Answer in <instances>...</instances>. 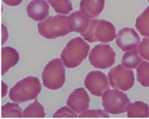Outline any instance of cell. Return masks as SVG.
Listing matches in <instances>:
<instances>
[{"instance_id": "ba28073f", "label": "cell", "mask_w": 149, "mask_h": 119, "mask_svg": "<svg viewBox=\"0 0 149 119\" xmlns=\"http://www.w3.org/2000/svg\"><path fill=\"white\" fill-rule=\"evenodd\" d=\"M88 59L95 68L107 69L115 63L116 54L110 45L100 43L90 51Z\"/></svg>"}, {"instance_id": "5b68a950", "label": "cell", "mask_w": 149, "mask_h": 119, "mask_svg": "<svg viewBox=\"0 0 149 119\" xmlns=\"http://www.w3.org/2000/svg\"><path fill=\"white\" fill-rule=\"evenodd\" d=\"M42 84L50 90H58L65 84V67L63 60L56 58L44 67L42 73Z\"/></svg>"}, {"instance_id": "ac0fdd59", "label": "cell", "mask_w": 149, "mask_h": 119, "mask_svg": "<svg viewBox=\"0 0 149 119\" xmlns=\"http://www.w3.org/2000/svg\"><path fill=\"white\" fill-rule=\"evenodd\" d=\"M135 26L141 35L149 37V7L137 17Z\"/></svg>"}, {"instance_id": "2e32d148", "label": "cell", "mask_w": 149, "mask_h": 119, "mask_svg": "<svg viewBox=\"0 0 149 119\" xmlns=\"http://www.w3.org/2000/svg\"><path fill=\"white\" fill-rule=\"evenodd\" d=\"M128 118H149V106L143 102L131 103L127 109Z\"/></svg>"}, {"instance_id": "d6986e66", "label": "cell", "mask_w": 149, "mask_h": 119, "mask_svg": "<svg viewBox=\"0 0 149 119\" xmlns=\"http://www.w3.org/2000/svg\"><path fill=\"white\" fill-rule=\"evenodd\" d=\"M44 108L38 101L34 100L33 103L29 104L23 112V118H44Z\"/></svg>"}, {"instance_id": "30bf717a", "label": "cell", "mask_w": 149, "mask_h": 119, "mask_svg": "<svg viewBox=\"0 0 149 119\" xmlns=\"http://www.w3.org/2000/svg\"><path fill=\"white\" fill-rule=\"evenodd\" d=\"M140 42V36L136 30L131 28H124L119 30L116 37V43L118 47L124 52L137 49Z\"/></svg>"}, {"instance_id": "8992f818", "label": "cell", "mask_w": 149, "mask_h": 119, "mask_svg": "<svg viewBox=\"0 0 149 119\" xmlns=\"http://www.w3.org/2000/svg\"><path fill=\"white\" fill-rule=\"evenodd\" d=\"M102 107L108 113L121 114L127 111L131 102L126 93L118 89H109L102 95Z\"/></svg>"}, {"instance_id": "7402d4cb", "label": "cell", "mask_w": 149, "mask_h": 119, "mask_svg": "<svg viewBox=\"0 0 149 119\" xmlns=\"http://www.w3.org/2000/svg\"><path fill=\"white\" fill-rule=\"evenodd\" d=\"M18 103H7L2 107V118H22L23 112Z\"/></svg>"}, {"instance_id": "4316f807", "label": "cell", "mask_w": 149, "mask_h": 119, "mask_svg": "<svg viewBox=\"0 0 149 119\" xmlns=\"http://www.w3.org/2000/svg\"><path fill=\"white\" fill-rule=\"evenodd\" d=\"M148 3H149V0H148Z\"/></svg>"}, {"instance_id": "484cf974", "label": "cell", "mask_w": 149, "mask_h": 119, "mask_svg": "<svg viewBox=\"0 0 149 119\" xmlns=\"http://www.w3.org/2000/svg\"><path fill=\"white\" fill-rule=\"evenodd\" d=\"M3 2L7 5L14 7L19 5L23 2V0H3Z\"/></svg>"}, {"instance_id": "277c9868", "label": "cell", "mask_w": 149, "mask_h": 119, "mask_svg": "<svg viewBox=\"0 0 149 119\" xmlns=\"http://www.w3.org/2000/svg\"><path fill=\"white\" fill-rule=\"evenodd\" d=\"M89 42H112L116 38V29L113 24L103 19H93L87 30L80 33Z\"/></svg>"}, {"instance_id": "7c38bea8", "label": "cell", "mask_w": 149, "mask_h": 119, "mask_svg": "<svg viewBox=\"0 0 149 119\" xmlns=\"http://www.w3.org/2000/svg\"><path fill=\"white\" fill-rule=\"evenodd\" d=\"M49 5L45 0H33L27 7L28 16L34 21H42L48 15Z\"/></svg>"}, {"instance_id": "9c48e42d", "label": "cell", "mask_w": 149, "mask_h": 119, "mask_svg": "<svg viewBox=\"0 0 149 119\" xmlns=\"http://www.w3.org/2000/svg\"><path fill=\"white\" fill-rule=\"evenodd\" d=\"M84 85L90 93L97 97H102L110 89L107 76L100 71L90 72L85 77Z\"/></svg>"}, {"instance_id": "8fae6325", "label": "cell", "mask_w": 149, "mask_h": 119, "mask_svg": "<svg viewBox=\"0 0 149 119\" xmlns=\"http://www.w3.org/2000/svg\"><path fill=\"white\" fill-rule=\"evenodd\" d=\"M89 95L84 88L74 90L67 100V106L78 113L87 111L89 107Z\"/></svg>"}, {"instance_id": "7a4b0ae2", "label": "cell", "mask_w": 149, "mask_h": 119, "mask_svg": "<svg viewBox=\"0 0 149 119\" xmlns=\"http://www.w3.org/2000/svg\"><path fill=\"white\" fill-rule=\"evenodd\" d=\"M90 46L82 38H72L67 43L61 54V59L68 68H74L80 65L88 55Z\"/></svg>"}, {"instance_id": "3957f363", "label": "cell", "mask_w": 149, "mask_h": 119, "mask_svg": "<svg viewBox=\"0 0 149 119\" xmlns=\"http://www.w3.org/2000/svg\"><path fill=\"white\" fill-rule=\"evenodd\" d=\"M42 85L36 77H28L16 84L9 91V97L13 102L23 103L34 100L40 93Z\"/></svg>"}, {"instance_id": "44dd1931", "label": "cell", "mask_w": 149, "mask_h": 119, "mask_svg": "<svg viewBox=\"0 0 149 119\" xmlns=\"http://www.w3.org/2000/svg\"><path fill=\"white\" fill-rule=\"evenodd\" d=\"M137 80L143 87H149V62L143 61L137 68Z\"/></svg>"}, {"instance_id": "5bb4252c", "label": "cell", "mask_w": 149, "mask_h": 119, "mask_svg": "<svg viewBox=\"0 0 149 119\" xmlns=\"http://www.w3.org/2000/svg\"><path fill=\"white\" fill-rule=\"evenodd\" d=\"M19 55L18 51L11 47L2 48V75H4L9 68L18 63Z\"/></svg>"}, {"instance_id": "6da1fadb", "label": "cell", "mask_w": 149, "mask_h": 119, "mask_svg": "<svg viewBox=\"0 0 149 119\" xmlns=\"http://www.w3.org/2000/svg\"><path fill=\"white\" fill-rule=\"evenodd\" d=\"M39 34L48 39H54L58 37L68 35L73 32L70 16H49L38 24Z\"/></svg>"}, {"instance_id": "e0dca14e", "label": "cell", "mask_w": 149, "mask_h": 119, "mask_svg": "<svg viewBox=\"0 0 149 119\" xmlns=\"http://www.w3.org/2000/svg\"><path fill=\"white\" fill-rule=\"evenodd\" d=\"M142 57L137 49L127 51L122 58V63L129 68H136L142 63Z\"/></svg>"}, {"instance_id": "52a82bcc", "label": "cell", "mask_w": 149, "mask_h": 119, "mask_svg": "<svg viewBox=\"0 0 149 119\" xmlns=\"http://www.w3.org/2000/svg\"><path fill=\"white\" fill-rule=\"evenodd\" d=\"M108 80L111 86L115 89L128 91L134 85V73L131 68L123 63L111 68L108 72Z\"/></svg>"}, {"instance_id": "603a6c76", "label": "cell", "mask_w": 149, "mask_h": 119, "mask_svg": "<svg viewBox=\"0 0 149 119\" xmlns=\"http://www.w3.org/2000/svg\"><path fill=\"white\" fill-rule=\"evenodd\" d=\"M137 51L142 58L149 61V37L143 38L137 48Z\"/></svg>"}, {"instance_id": "d4e9b609", "label": "cell", "mask_w": 149, "mask_h": 119, "mask_svg": "<svg viewBox=\"0 0 149 119\" xmlns=\"http://www.w3.org/2000/svg\"><path fill=\"white\" fill-rule=\"evenodd\" d=\"M78 115L69 107H63L54 114V118H77Z\"/></svg>"}, {"instance_id": "ffe728a7", "label": "cell", "mask_w": 149, "mask_h": 119, "mask_svg": "<svg viewBox=\"0 0 149 119\" xmlns=\"http://www.w3.org/2000/svg\"><path fill=\"white\" fill-rule=\"evenodd\" d=\"M48 3L53 7L57 13L67 15L72 10V5L70 0H47Z\"/></svg>"}, {"instance_id": "cb8c5ba5", "label": "cell", "mask_w": 149, "mask_h": 119, "mask_svg": "<svg viewBox=\"0 0 149 119\" xmlns=\"http://www.w3.org/2000/svg\"><path fill=\"white\" fill-rule=\"evenodd\" d=\"M79 118H109V115L107 114L106 111H102L101 109L97 110H88L84 111L80 113Z\"/></svg>"}, {"instance_id": "9a60e30c", "label": "cell", "mask_w": 149, "mask_h": 119, "mask_svg": "<svg viewBox=\"0 0 149 119\" xmlns=\"http://www.w3.org/2000/svg\"><path fill=\"white\" fill-rule=\"evenodd\" d=\"M70 18L73 28V32L80 33H84L87 30L91 22L89 17L81 10L72 13L70 15Z\"/></svg>"}, {"instance_id": "4fadbf2b", "label": "cell", "mask_w": 149, "mask_h": 119, "mask_svg": "<svg viewBox=\"0 0 149 119\" xmlns=\"http://www.w3.org/2000/svg\"><path fill=\"white\" fill-rule=\"evenodd\" d=\"M105 0H81L80 10L89 18H97L104 8Z\"/></svg>"}]
</instances>
